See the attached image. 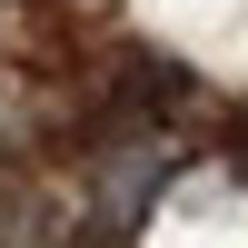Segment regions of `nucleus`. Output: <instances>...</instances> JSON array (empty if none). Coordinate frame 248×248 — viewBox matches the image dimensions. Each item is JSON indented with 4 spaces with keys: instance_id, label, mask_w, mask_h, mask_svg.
<instances>
[]
</instances>
